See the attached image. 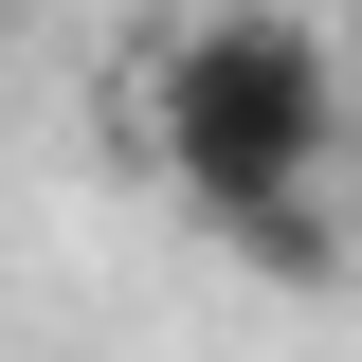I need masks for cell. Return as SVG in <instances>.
<instances>
[{
    "label": "cell",
    "mask_w": 362,
    "mask_h": 362,
    "mask_svg": "<svg viewBox=\"0 0 362 362\" xmlns=\"http://www.w3.org/2000/svg\"><path fill=\"white\" fill-rule=\"evenodd\" d=\"M344 37H308L290 0H218V18H181L163 73H145V145H163L181 218L235 235L254 199H308L326 163H344Z\"/></svg>",
    "instance_id": "cell-1"
},
{
    "label": "cell",
    "mask_w": 362,
    "mask_h": 362,
    "mask_svg": "<svg viewBox=\"0 0 362 362\" xmlns=\"http://www.w3.org/2000/svg\"><path fill=\"white\" fill-rule=\"evenodd\" d=\"M218 254H254L272 290H344V272H362V218H344V199L308 181V199H254V218H235Z\"/></svg>",
    "instance_id": "cell-2"
},
{
    "label": "cell",
    "mask_w": 362,
    "mask_h": 362,
    "mask_svg": "<svg viewBox=\"0 0 362 362\" xmlns=\"http://www.w3.org/2000/svg\"><path fill=\"white\" fill-rule=\"evenodd\" d=\"M344 73H362V0H344Z\"/></svg>",
    "instance_id": "cell-3"
},
{
    "label": "cell",
    "mask_w": 362,
    "mask_h": 362,
    "mask_svg": "<svg viewBox=\"0 0 362 362\" xmlns=\"http://www.w3.org/2000/svg\"><path fill=\"white\" fill-rule=\"evenodd\" d=\"M0 18H18V0H0Z\"/></svg>",
    "instance_id": "cell-4"
}]
</instances>
